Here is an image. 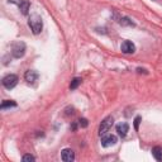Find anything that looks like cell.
Wrapping results in <instances>:
<instances>
[{
	"label": "cell",
	"instance_id": "obj_1",
	"mask_svg": "<svg viewBox=\"0 0 162 162\" xmlns=\"http://www.w3.org/2000/svg\"><path fill=\"white\" fill-rule=\"evenodd\" d=\"M28 24L30 27L32 32L33 34H39L42 32V28H43V22H42V18L39 15L37 14H33L29 17V20H28Z\"/></svg>",
	"mask_w": 162,
	"mask_h": 162
},
{
	"label": "cell",
	"instance_id": "obj_2",
	"mask_svg": "<svg viewBox=\"0 0 162 162\" xmlns=\"http://www.w3.org/2000/svg\"><path fill=\"white\" fill-rule=\"evenodd\" d=\"M12 55L14 58H22L24 55H25V43L24 42H15L13 43V46H12Z\"/></svg>",
	"mask_w": 162,
	"mask_h": 162
},
{
	"label": "cell",
	"instance_id": "obj_3",
	"mask_svg": "<svg viewBox=\"0 0 162 162\" xmlns=\"http://www.w3.org/2000/svg\"><path fill=\"white\" fill-rule=\"evenodd\" d=\"M113 124H114V118L113 117H106L105 119L101 122L100 127H99V134L100 136H104V134H106L108 132H109L110 128L113 127Z\"/></svg>",
	"mask_w": 162,
	"mask_h": 162
},
{
	"label": "cell",
	"instance_id": "obj_4",
	"mask_svg": "<svg viewBox=\"0 0 162 162\" xmlns=\"http://www.w3.org/2000/svg\"><path fill=\"white\" fill-rule=\"evenodd\" d=\"M17 84H18V76L17 75H14V74H9L3 79L4 88L8 89V90H12L13 88H15Z\"/></svg>",
	"mask_w": 162,
	"mask_h": 162
},
{
	"label": "cell",
	"instance_id": "obj_5",
	"mask_svg": "<svg viewBox=\"0 0 162 162\" xmlns=\"http://www.w3.org/2000/svg\"><path fill=\"white\" fill-rule=\"evenodd\" d=\"M118 142V138L114 136V134H104V136H101V146L103 147H111V146H114L115 143Z\"/></svg>",
	"mask_w": 162,
	"mask_h": 162
},
{
	"label": "cell",
	"instance_id": "obj_6",
	"mask_svg": "<svg viewBox=\"0 0 162 162\" xmlns=\"http://www.w3.org/2000/svg\"><path fill=\"white\" fill-rule=\"evenodd\" d=\"M38 77H39V75H38V72H37V71H34V70H28V71L24 74L25 81L28 84H30V85L36 84L37 81H38Z\"/></svg>",
	"mask_w": 162,
	"mask_h": 162
},
{
	"label": "cell",
	"instance_id": "obj_7",
	"mask_svg": "<svg viewBox=\"0 0 162 162\" xmlns=\"http://www.w3.org/2000/svg\"><path fill=\"white\" fill-rule=\"evenodd\" d=\"M120 50L123 53H134L136 52V46H134V43L131 42V41H124L120 46Z\"/></svg>",
	"mask_w": 162,
	"mask_h": 162
},
{
	"label": "cell",
	"instance_id": "obj_8",
	"mask_svg": "<svg viewBox=\"0 0 162 162\" xmlns=\"http://www.w3.org/2000/svg\"><path fill=\"white\" fill-rule=\"evenodd\" d=\"M61 158L62 161L65 162H71L75 160V153H74V151L72 149H70V148H65L62 149V152H61Z\"/></svg>",
	"mask_w": 162,
	"mask_h": 162
},
{
	"label": "cell",
	"instance_id": "obj_9",
	"mask_svg": "<svg viewBox=\"0 0 162 162\" xmlns=\"http://www.w3.org/2000/svg\"><path fill=\"white\" fill-rule=\"evenodd\" d=\"M128 131H129V126L127 123H119L117 126V132H118V134H119L120 137H126Z\"/></svg>",
	"mask_w": 162,
	"mask_h": 162
},
{
	"label": "cell",
	"instance_id": "obj_10",
	"mask_svg": "<svg viewBox=\"0 0 162 162\" xmlns=\"http://www.w3.org/2000/svg\"><path fill=\"white\" fill-rule=\"evenodd\" d=\"M152 155L157 161H162V147H160V146L153 147L152 148Z\"/></svg>",
	"mask_w": 162,
	"mask_h": 162
},
{
	"label": "cell",
	"instance_id": "obj_11",
	"mask_svg": "<svg viewBox=\"0 0 162 162\" xmlns=\"http://www.w3.org/2000/svg\"><path fill=\"white\" fill-rule=\"evenodd\" d=\"M29 7H30L29 1H28V0H24L23 4H22L20 7H19L22 14H23V15H27V14H28V12H29Z\"/></svg>",
	"mask_w": 162,
	"mask_h": 162
},
{
	"label": "cell",
	"instance_id": "obj_12",
	"mask_svg": "<svg viewBox=\"0 0 162 162\" xmlns=\"http://www.w3.org/2000/svg\"><path fill=\"white\" fill-rule=\"evenodd\" d=\"M14 106H17V103L13 101V100H4L1 103V105H0V108L4 110V109H7V108H14Z\"/></svg>",
	"mask_w": 162,
	"mask_h": 162
},
{
	"label": "cell",
	"instance_id": "obj_13",
	"mask_svg": "<svg viewBox=\"0 0 162 162\" xmlns=\"http://www.w3.org/2000/svg\"><path fill=\"white\" fill-rule=\"evenodd\" d=\"M81 81H82V80H81L80 77H75V79L71 81V84H70V89H71V90L77 89V88H79V85L81 84Z\"/></svg>",
	"mask_w": 162,
	"mask_h": 162
},
{
	"label": "cell",
	"instance_id": "obj_14",
	"mask_svg": "<svg viewBox=\"0 0 162 162\" xmlns=\"http://www.w3.org/2000/svg\"><path fill=\"white\" fill-rule=\"evenodd\" d=\"M118 23L122 24V25H134L133 22H132L131 19H128V18H119Z\"/></svg>",
	"mask_w": 162,
	"mask_h": 162
},
{
	"label": "cell",
	"instance_id": "obj_15",
	"mask_svg": "<svg viewBox=\"0 0 162 162\" xmlns=\"http://www.w3.org/2000/svg\"><path fill=\"white\" fill-rule=\"evenodd\" d=\"M22 160H23V162H33V161H36L34 156H32V155H24Z\"/></svg>",
	"mask_w": 162,
	"mask_h": 162
},
{
	"label": "cell",
	"instance_id": "obj_16",
	"mask_svg": "<svg viewBox=\"0 0 162 162\" xmlns=\"http://www.w3.org/2000/svg\"><path fill=\"white\" fill-rule=\"evenodd\" d=\"M79 126H80L81 128H86V127L89 126L88 119H85V118H81V119L79 120Z\"/></svg>",
	"mask_w": 162,
	"mask_h": 162
},
{
	"label": "cell",
	"instance_id": "obj_17",
	"mask_svg": "<svg viewBox=\"0 0 162 162\" xmlns=\"http://www.w3.org/2000/svg\"><path fill=\"white\" fill-rule=\"evenodd\" d=\"M141 120H142V118L141 117H136V119H134V129H136V131H138L139 129V123H141Z\"/></svg>",
	"mask_w": 162,
	"mask_h": 162
},
{
	"label": "cell",
	"instance_id": "obj_18",
	"mask_svg": "<svg viewBox=\"0 0 162 162\" xmlns=\"http://www.w3.org/2000/svg\"><path fill=\"white\" fill-rule=\"evenodd\" d=\"M9 3H12V4H15V5H18V8L20 7L22 4H23V1L24 0H8Z\"/></svg>",
	"mask_w": 162,
	"mask_h": 162
}]
</instances>
